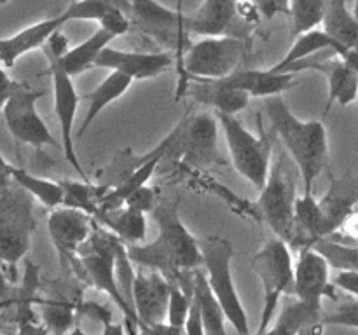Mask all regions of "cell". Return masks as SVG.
Instances as JSON below:
<instances>
[{
    "label": "cell",
    "instance_id": "cell-29",
    "mask_svg": "<svg viewBox=\"0 0 358 335\" xmlns=\"http://www.w3.org/2000/svg\"><path fill=\"white\" fill-rule=\"evenodd\" d=\"M322 304H310L304 300H292L285 304L280 311L278 316L273 320V327L268 332H276V334H299V332L317 330L318 325L322 323ZM324 325V323H322Z\"/></svg>",
    "mask_w": 358,
    "mask_h": 335
},
{
    "label": "cell",
    "instance_id": "cell-27",
    "mask_svg": "<svg viewBox=\"0 0 358 335\" xmlns=\"http://www.w3.org/2000/svg\"><path fill=\"white\" fill-rule=\"evenodd\" d=\"M320 24L345 51H358V20L348 9L346 0H327Z\"/></svg>",
    "mask_w": 358,
    "mask_h": 335
},
{
    "label": "cell",
    "instance_id": "cell-38",
    "mask_svg": "<svg viewBox=\"0 0 358 335\" xmlns=\"http://www.w3.org/2000/svg\"><path fill=\"white\" fill-rule=\"evenodd\" d=\"M42 316L44 321L56 332L69 330L70 323H72V311L66 306H59V304H49L42 309Z\"/></svg>",
    "mask_w": 358,
    "mask_h": 335
},
{
    "label": "cell",
    "instance_id": "cell-35",
    "mask_svg": "<svg viewBox=\"0 0 358 335\" xmlns=\"http://www.w3.org/2000/svg\"><path fill=\"white\" fill-rule=\"evenodd\" d=\"M327 0H290V38L322 23Z\"/></svg>",
    "mask_w": 358,
    "mask_h": 335
},
{
    "label": "cell",
    "instance_id": "cell-49",
    "mask_svg": "<svg viewBox=\"0 0 358 335\" xmlns=\"http://www.w3.org/2000/svg\"><path fill=\"white\" fill-rule=\"evenodd\" d=\"M357 101H358V94H357Z\"/></svg>",
    "mask_w": 358,
    "mask_h": 335
},
{
    "label": "cell",
    "instance_id": "cell-7",
    "mask_svg": "<svg viewBox=\"0 0 358 335\" xmlns=\"http://www.w3.org/2000/svg\"><path fill=\"white\" fill-rule=\"evenodd\" d=\"M252 267L262 283L261 325L257 334H268L276 316L280 299L294 290V260L292 248L282 237H271L252 258Z\"/></svg>",
    "mask_w": 358,
    "mask_h": 335
},
{
    "label": "cell",
    "instance_id": "cell-47",
    "mask_svg": "<svg viewBox=\"0 0 358 335\" xmlns=\"http://www.w3.org/2000/svg\"><path fill=\"white\" fill-rule=\"evenodd\" d=\"M353 14H355V17L358 20V0L355 2V7H353Z\"/></svg>",
    "mask_w": 358,
    "mask_h": 335
},
{
    "label": "cell",
    "instance_id": "cell-10",
    "mask_svg": "<svg viewBox=\"0 0 358 335\" xmlns=\"http://www.w3.org/2000/svg\"><path fill=\"white\" fill-rule=\"evenodd\" d=\"M44 96V91L31 89L28 84L14 80L10 96L3 105V119L10 135L24 145H31L35 149L41 147H55L62 149V143L52 136L44 119L37 110L38 98Z\"/></svg>",
    "mask_w": 358,
    "mask_h": 335
},
{
    "label": "cell",
    "instance_id": "cell-42",
    "mask_svg": "<svg viewBox=\"0 0 358 335\" xmlns=\"http://www.w3.org/2000/svg\"><path fill=\"white\" fill-rule=\"evenodd\" d=\"M184 330L185 334H205L201 311H199L198 304L194 302V299H191V306H189L187 318H185Z\"/></svg>",
    "mask_w": 358,
    "mask_h": 335
},
{
    "label": "cell",
    "instance_id": "cell-4",
    "mask_svg": "<svg viewBox=\"0 0 358 335\" xmlns=\"http://www.w3.org/2000/svg\"><path fill=\"white\" fill-rule=\"evenodd\" d=\"M121 243L122 241L117 239L110 230H107L101 225H93L90 237L80 244L77 255L70 262L80 265L84 278L94 288L107 293L114 300L115 306L121 307L128 321L138 325L135 309L126 300V297L122 295L117 283V274H115V255H117V248Z\"/></svg>",
    "mask_w": 358,
    "mask_h": 335
},
{
    "label": "cell",
    "instance_id": "cell-31",
    "mask_svg": "<svg viewBox=\"0 0 358 335\" xmlns=\"http://www.w3.org/2000/svg\"><path fill=\"white\" fill-rule=\"evenodd\" d=\"M192 299L198 304L203 316V327L205 334L208 335H224L226 334V314L222 306L215 297L213 290L210 288L206 274L201 269H196L192 278Z\"/></svg>",
    "mask_w": 358,
    "mask_h": 335
},
{
    "label": "cell",
    "instance_id": "cell-45",
    "mask_svg": "<svg viewBox=\"0 0 358 335\" xmlns=\"http://www.w3.org/2000/svg\"><path fill=\"white\" fill-rule=\"evenodd\" d=\"M7 288H9V285H7L6 265H3V264H2V260H0V297L6 295V293H7Z\"/></svg>",
    "mask_w": 358,
    "mask_h": 335
},
{
    "label": "cell",
    "instance_id": "cell-43",
    "mask_svg": "<svg viewBox=\"0 0 358 335\" xmlns=\"http://www.w3.org/2000/svg\"><path fill=\"white\" fill-rule=\"evenodd\" d=\"M13 184V166H10V164L3 159L2 154H0V194H3Z\"/></svg>",
    "mask_w": 358,
    "mask_h": 335
},
{
    "label": "cell",
    "instance_id": "cell-36",
    "mask_svg": "<svg viewBox=\"0 0 358 335\" xmlns=\"http://www.w3.org/2000/svg\"><path fill=\"white\" fill-rule=\"evenodd\" d=\"M191 293H187L175 283H170V297H168V309L166 318H164V323L170 328V332L185 334L184 325L189 313V306H191Z\"/></svg>",
    "mask_w": 358,
    "mask_h": 335
},
{
    "label": "cell",
    "instance_id": "cell-26",
    "mask_svg": "<svg viewBox=\"0 0 358 335\" xmlns=\"http://www.w3.org/2000/svg\"><path fill=\"white\" fill-rule=\"evenodd\" d=\"M322 51H332L336 54L343 56L348 51L341 47L324 28H311V30L303 31V34L296 35L292 38V47L287 51V54L280 59L276 65L269 66V70L273 72H285L290 65L301 61V59H306L310 56L318 54Z\"/></svg>",
    "mask_w": 358,
    "mask_h": 335
},
{
    "label": "cell",
    "instance_id": "cell-32",
    "mask_svg": "<svg viewBox=\"0 0 358 335\" xmlns=\"http://www.w3.org/2000/svg\"><path fill=\"white\" fill-rule=\"evenodd\" d=\"M13 180L20 187H23L28 194L49 209L63 206V187L59 181L48 180V178L35 177L28 171L13 166Z\"/></svg>",
    "mask_w": 358,
    "mask_h": 335
},
{
    "label": "cell",
    "instance_id": "cell-41",
    "mask_svg": "<svg viewBox=\"0 0 358 335\" xmlns=\"http://www.w3.org/2000/svg\"><path fill=\"white\" fill-rule=\"evenodd\" d=\"M332 283H334L336 288L343 290V292L358 299V272L339 271V274L332 279Z\"/></svg>",
    "mask_w": 358,
    "mask_h": 335
},
{
    "label": "cell",
    "instance_id": "cell-8",
    "mask_svg": "<svg viewBox=\"0 0 358 335\" xmlns=\"http://www.w3.org/2000/svg\"><path fill=\"white\" fill-rule=\"evenodd\" d=\"M233 166L257 191L264 187L273 161V142L261 129L259 135L248 131L236 115L217 114Z\"/></svg>",
    "mask_w": 358,
    "mask_h": 335
},
{
    "label": "cell",
    "instance_id": "cell-24",
    "mask_svg": "<svg viewBox=\"0 0 358 335\" xmlns=\"http://www.w3.org/2000/svg\"><path fill=\"white\" fill-rule=\"evenodd\" d=\"M226 79L236 87L248 93L250 98H266L283 94L285 91L297 86L294 72H273V70H255L240 66Z\"/></svg>",
    "mask_w": 358,
    "mask_h": 335
},
{
    "label": "cell",
    "instance_id": "cell-5",
    "mask_svg": "<svg viewBox=\"0 0 358 335\" xmlns=\"http://www.w3.org/2000/svg\"><path fill=\"white\" fill-rule=\"evenodd\" d=\"M198 244L201 251V267H205L208 285L219 299L226 320L233 325L238 334L247 335L250 332L248 316L233 278V244L222 236L198 237Z\"/></svg>",
    "mask_w": 358,
    "mask_h": 335
},
{
    "label": "cell",
    "instance_id": "cell-20",
    "mask_svg": "<svg viewBox=\"0 0 358 335\" xmlns=\"http://www.w3.org/2000/svg\"><path fill=\"white\" fill-rule=\"evenodd\" d=\"M324 220L325 237L336 236L346 220L355 213L358 204V174L345 173L339 178H332L329 191L317 199Z\"/></svg>",
    "mask_w": 358,
    "mask_h": 335
},
{
    "label": "cell",
    "instance_id": "cell-12",
    "mask_svg": "<svg viewBox=\"0 0 358 335\" xmlns=\"http://www.w3.org/2000/svg\"><path fill=\"white\" fill-rule=\"evenodd\" d=\"M42 51H44L45 58L49 61V73H51L52 91H55V114L56 119H58L59 133H62V149L65 152V159L69 161L70 166L77 171V174L84 181H90L76 152V145H73V122H76L77 117V107H79L80 96L77 93L72 75H69L62 68L55 52L49 51L45 45H42Z\"/></svg>",
    "mask_w": 358,
    "mask_h": 335
},
{
    "label": "cell",
    "instance_id": "cell-1",
    "mask_svg": "<svg viewBox=\"0 0 358 335\" xmlns=\"http://www.w3.org/2000/svg\"><path fill=\"white\" fill-rule=\"evenodd\" d=\"M157 236L150 243L126 244V253L133 265L154 269L170 283L192 295L194 271L201 267L198 237L182 222L177 201L157 202L152 208Z\"/></svg>",
    "mask_w": 358,
    "mask_h": 335
},
{
    "label": "cell",
    "instance_id": "cell-21",
    "mask_svg": "<svg viewBox=\"0 0 358 335\" xmlns=\"http://www.w3.org/2000/svg\"><path fill=\"white\" fill-rule=\"evenodd\" d=\"M184 94L198 103L213 108L217 114L236 115L245 110L250 101L248 93L231 84L226 77L206 79V77H189Z\"/></svg>",
    "mask_w": 358,
    "mask_h": 335
},
{
    "label": "cell",
    "instance_id": "cell-14",
    "mask_svg": "<svg viewBox=\"0 0 358 335\" xmlns=\"http://www.w3.org/2000/svg\"><path fill=\"white\" fill-rule=\"evenodd\" d=\"M238 6L240 0H203L194 13H184V28L199 37L236 35L247 38L243 28H250V23L241 17Z\"/></svg>",
    "mask_w": 358,
    "mask_h": 335
},
{
    "label": "cell",
    "instance_id": "cell-16",
    "mask_svg": "<svg viewBox=\"0 0 358 335\" xmlns=\"http://www.w3.org/2000/svg\"><path fill=\"white\" fill-rule=\"evenodd\" d=\"M294 264V290L296 299L310 304H322L324 299H336V286L331 279V265L313 246L301 248Z\"/></svg>",
    "mask_w": 358,
    "mask_h": 335
},
{
    "label": "cell",
    "instance_id": "cell-18",
    "mask_svg": "<svg viewBox=\"0 0 358 335\" xmlns=\"http://www.w3.org/2000/svg\"><path fill=\"white\" fill-rule=\"evenodd\" d=\"M175 58L170 52H136L122 51V49L103 47L94 59L96 68H107L110 72H121L131 77L133 80L154 79L161 73L168 72L173 66Z\"/></svg>",
    "mask_w": 358,
    "mask_h": 335
},
{
    "label": "cell",
    "instance_id": "cell-6",
    "mask_svg": "<svg viewBox=\"0 0 358 335\" xmlns=\"http://www.w3.org/2000/svg\"><path fill=\"white\" fill-rule=\"evenodd\" d=\"M35 230L34 198L14 181L0 194V260L16 276V267L28 253Z\"/></svg>",
    "mask_w": 358,
    "mask_h": 335
},
{
    "label": "cell",
    "instance_id": "cell-28",
    "mask_svg": "<svg viewBox=\"0 0 358 335\" xmlns=\"http://www.w3.org/2000/svg\"><path fill=\"white\" fill-rule=\"evenodd\" d=\"M131 84V77L124 75V73L121 72H110L93 91H91V93L80 96L87 101V112L77 135L83 136L84 133L90 129V126L93 124L94 119L100 115V112L103 110L105 107H108L110 103H114L115 100H119V98L129 89Z\"/></svg>",
    "mask_w": 358,
    "mask_h": 335
},
{
    "label": "cell",
    "instance_id": "cell-23",
    "mask_svg": "<svg viewBox=\"0 0 358 335\" xmlns=\"http://www.w3.org/2000/svg\"><path fill=\"white\" fill-rule=\"evenodd\" d=\"M65 23V16L58 14V16L48 17V20L30 24V27L23 28L17 34L10 35V37L0 38V63L7 68L14 66V63L21 56L35 51V49H42V45L49 40V37Z\"/></svg>",
    "mask_w": 358,
    "mask_h": 335
},
{
    "label": "cell",
    "instance_id": "cell-25",
    "mask_svg": "<svg viewBox=\"0 0 358 335\" xmlns=\"http://www.w3.org/2000/svg\"><path fill=\"white\" fill-rule=\"evenodd\" d=\"M94 220L110 230L117 239L124 244L145 243L147 237V218L145 213L131 206L121 204L117 208L101 209L94 213Z\"/></svg>",
    "mask_w": 358,
    "mask_h": 335
},
{
    "label": "cell",
    "instance_id": "cell-22",
    "mask_svg": "<svg viewBox=\"0 0 358 335\" xmlns=\"http://www.w3.org/2000/svg\"><path fill=\"white\" fill-rule=\"evenodd\" d=\"M69 21H96L115 37L128 34L131 28L129 21V0H76L63 10Z\"/></svg>",
    "mask_w": 358,
    "mask_h": 335
},
{
    "label": "cell",
    "instance_id": "cell-40",
    "mask_svg": "<svg viewBox=\"0 0 358 335\" xmlns=\"http://www.w3.org/2000/svg\"><path fill=\"white\" fill-rule=\"evenodd\" d=\"M252 6L259 13V16L266 20H273L275 16L290 17V0H250Z\"/></svg>",
    "mask_w": 358,
    "mask_h": 335
},
{
    "label": "cell",
    "instance_id": "cell-34",
    "mask_svg": "<svg viewBox=\"0 0 358 335\" xmlns=\"http://www.w3.org/2000/svg\"><path fill=\"white\" fill-rule=\"evenodd\" d=\"M311 246L325 257L329 265L338 271L358 272V244L345 243L334 237H322Z\"/></svg>",
    "mask_w": 358,
    "mask_h": 335
},
{
    "label": "cell",
    "instance_id": "cell-30",
    "mask_svg": "<svg viewBox=\"0 0 358 335\" xmlns=\"http://www.w3.org/2000/svg\"><path fill=\"white\" fill-rule=\"evenodd\" d=\"M114 38V34H110V31L105 30V28H98L90 38L80 42L79 45L66 49L62 56H58L56 52L55 54L56 58H58V63L62 65V68L65 70L69 75L76 77L79 75V73L90 70L91 66L94 65V59L98 58L101 49L107 47ZM49 51H51V49H49Z\"/></svg>",
    "mask_w": 358,
    "mask_h": 335
},
{
    "label": "cell",
    "instance_id": "cell-13",
    "mask_svg": "<svg viewBox=\"0 0 358 335\" xmlns=\"http://www.w3.org/2000/svg\"><path fill=\"white\" fill-rule=\"evenodd\" d=\"M299 70H317L324 73L327 79L329 101L325 107V114L332 103H339L341 107H348L357 101L358 94V51L350 49L346 54L339 56L332 52V58L315 59L313 56L290 65L285 72H299Z\"/></svg>",
    "mask_w": 358,
    "mask_h": 335
},
{
    "label": "cell",
    "instance_id": "cell-17",
    "mask_svg": "<svg viewBox=\"0 0 358 335\" xmlns=\"http://www.w3.org/2000/svg\"><path fill=\"white\" fill-rule=\"evenodd\" d=\"M177 138L187 163L196 168H212L219 163V121L213 115L203 112L187 122L182 119Z\"/></svg>",
    "mask_w": 358,
    "mask_h": 335
},
{
    "label": "cell",
    "instance_id": "cell-37",
    "mask_svg": "<svg viewBox=\"0 0 358 335\" xmlns=\"http://www.w3.org/2000/svg\"><path fill=\"white\" fill-rule=\"evenodd\" d=\"M324 325H339V327L357 328L358 330V299L341 304L336 311L322 316Z\"/></svg>",
    "mask_w": 358,
    "mask_h": 335
},
{
    "label": "cell",
    "instance_id": "cell-46",
    "mask_svg": "<svg viewBox=\"0 0 358 335\" xmlns=\"http://www.w3.org/2000/svg\"><path fill=\"white\" fill-rule=\"evenodd\" d=\"M182 3H184V0H177V10L184 13V10H182Z\"/></svg>",
    "mask_w": 358,
    "mask_h": 335
},
{
    "label": "cell",
    "instance_id": "cell-44",
    "mask_svg": "<svg viewBox=\"0 0 358 335\" xmlns=\"http://www.w3.org/2000/svg\"><path fill=\"white\" fill-rule=\"evenodd\" d=\"M13 86H14V80L10 79L9 75H7L6 70L0 66V110L3 108V105H6L7 98L10 96V91H13Z\"/></svg>",
    "mask_w": 358,
    "mask_h": 335
},
{
    "label": "cell",
    "instance_id": "cell-19",
    "mask_svg": "<svg viewBox=\"0 0 358 335\" xmlns=\"http://www.w3.org/2000/svg\"><path fill=\"white\" fill-rule=\"evenodd\" d=\"M94 216L72 206H58L51 211L48 230L52 244L63 260H72L80 244L90 237L93 230Z\"/></svg>",
    "mask_w": 358,
    "mask_h": 335
},
{
    "label": "cell",
    "instance_id": "cell-39",
    "mask_svg": "<svg viewBox=\"0 0 358 335\" xmlns=\"http://www.w3.org/2000/svg\"><path fill=\"white\" fill-rule=\"evenodd\" d=\"M122 204L126 206H131V208L140 209V211L147 213V211H152V208L156 206V194L150 187H147L145 184L140 185L136 191H133L128 198L124 199Z\"/></svg>",
    "mask_w": 358,
    "mask_h": 335
},
{
    "label": "cell",
    "instance_id": "cell-15",
    "mask_svg": "<svg viewBox=\"0 0 358 335\" xmlns=\"http://www.w3.org/2000/svg\"><path fill=\"white\" fill-rule=\"evenodd\" d=\"M168 297L170 281L154 269L138 267L131 285V304L143 332H150L152 327L164 323Z\"/></svg>",
    "mask_w": 358,
    "mask_h": 335
},
{
    "label": "cell",
    "instance_id": "cell-11",
    "mask_svg": "<svg viewBox=\"0 0 358 335\" xmlns=\"http://www.w3.org/2000/svg\"><path fill=\"white\" fill-rule=\"evenodd\" d=\"M129 21L164 49L175 52L180 70L185 42L189 38L184 28V13L170 9L157 0H129Z\"/></svg>",
    "mask_w": 358,
    "mask_h": 335
},
{
    "label": "cell",
    "instance_id": "cell-3",
    "mask_svg": "<svg viewBox=\"0 0 358 335\" xmlns=\"http://www.w3.org/2000/svg\"><path fill=\"white\" fill-rule=\"evenodd\" d=\"M247 54V38L236 35L201 37L184 52L182 66L178 70L175 100L184 96L189 77H206V79L226 77L243 65Z\"/></svg>",
    "mask_w": 358,
    "mask_h": 335
},
{
    "label": "cell",
    "instance_id": "cell-33",
    "mask_svg": "<svg viewBox=\"0 0 358 335\" xmlns=\"http://www.w3.org/2000/svg\"><path fill=\"white\" fill-rule=\"evenodd\" d=\"M63 187V206L83 209L94 215L103 195L108 192L107 185H93L90 181H59Z\"/></svg>",
    "mask_w": 358,
    "mask_h": 335
},
{
    "label": "cell",
    "instance_id": "cell-2",
    "mask_svg": "<svg viewBox=\"0 0 358 335\" xmlns=\"http://www.w3.org/2000/svg\"><path fill=\"white\" fill-rule=\"evenodd\" d=\"M264 108L273 129L285 147L287 156L301 174L304 192H313V185L329 161L327 128L322 121L299 119L282 94L264 98Z\"/></svg>",
    "mask_w": 358,
    "mask_h": 335
},
{
    "label": "cell",
    "instance_id": "cell-48",
    "mask_svg": "<svg viewBox=\"0 0 358 335\" xmlns=\"http://www.w3.org/2000/svg\"><path fill=\"white\" fill-rule=\"evenodd\" d=\"M7 2H10V0H0V3H7Z\"/></svg>",
    "mask_w": 358,
    "mask_h": 335
},
{
    "label": "cell",
    "instance_id": "cell-9",
    "mask_svg": "<svg viewBox=\"0 0 358 335\" xmlns=\"http://www.w3.org/2000/svg\"><path fill=\"white\" fill-rule=\"evenodd\" d=\"M255 209L268 223L276 237H282L287 243L294 236V211H296V177L290 171L287 154H280L271 161L268 180L261 188Z\"/></svg>",
    "mask_w": 358,
    "mask_h": 335
}]
</instances>
